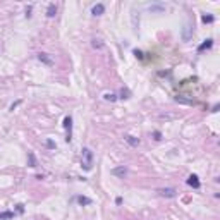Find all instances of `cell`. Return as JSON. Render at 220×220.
<instances>
[{
  "label": "cell",
  "instance_id": "cell-26",
  "mask_svg": "<svg viewBox=\"0 0 220 220\" xmlns=\"http://www.w3.org/2000/svg\"><path fill=\"white\" fill-rule=\"evenodd\" d=\"M17 105H19V102H15V103H12V105H10V110H14V108H15Z\"/></svg>",
  "mask_w": 220,
  "mask_h": 220
},
{
  "label": "cell",
  "instance_id": "cell-1",
  "mask_svg": "<svg viewBox=\"0 0 220 220\" xmlns=\"http://www.w3.org/2000/svg\"><path fill=\"white\" fill-rule=\"evenodd\" d=\"M83 160H81V167L84 170H91L93 169V151L89 148H83Z\"/></svg>",
  "mask_w": 220,
  "mask_h": 220
},
{
  "label": "cell",
  "instance_id": "cell-19",
  "mask_svg": "<svg viewBox=\"0 0 220 220\" xmlns=\"http://www.w3.org/2000/svg\"><path fill=\"white\" fill-rule=\"evenodd\" d=\"M129 95H131V93H129V89H124V88H122V89H120V96H119V98H129Z\"/></svg>",
  "mask_w": 220,
  "mask_h": 220
},
{
  "label": "cell",
  "instance_id": "cell-11",
  "mask_svg": "<svg viewBox=\"0 0 220 220\" xmlns=\"http://www.w3.org/2000/svg\"><path fill=\"white\" fill-rule=\"evenodd\" d=\"M55 14H57V5L55 3H50L46 7V17H55Z\"/></svg>",
  "mask_w": 220,
  "mask_h": 220
},
{
  "label": "cell",
  "instance_id": "cell-27",
  "mask_svg": "<svg viewBox=\"0 0 220 220\" xmlns=\"http://www.w3.org/2000/svg\"><path fill=\"white\" fill-rule=\"evenodd\" d=\"M115 203H117V205H120V203H122V198H120V196H119V198H115Z\"/></svg>",
  "mask_w": 220,
  "mask_h": 220
},
{
  "label": "cell",
  "instance_id": "cell-8",
  "mask_svg": "<svg viewBox=\"0 0 220 220\" xmlns=\"http://www.w3.org/2000/svg\"><path fill=\"white\" fill-rule=\"evenodd\" d=\"M105 12V5L103 3H96V5H93V9H91V14L93 15H102Z\"/></svg>",
  "mask_w": 220,
  "mask_h": 220
},
{
  "label": "cell",
  "instance_id": "cell-12",
  "mask_svg": "<svg viewBox=\"0 0 220 220\" xmlns=\"http://www.w3.org/2000/svg\"><path fill=\"white\" fill-rule=\"evenodd\" d=\"M124 139H126V143H129L131 146H138V145H139V139H138V138H134V136H131V134L124 136Z\"/></svg>",
  "mask_w": 220,
  "mask_h": 220
},
{
  "label": "cell",
  "instance_id": "cell-18",
  "mask_svg": "<svg viewBox=\"0 0 220 220\" xmlns=\"http://www.w3.org/2000/svg\"><path fill=\"white\" fill-rule=\"evenodd\" d=\"M91 46L93 48H103V41L102 40H93L91 41Z\"/></svg>",
  "mask_w": 220,
  "mask_h": 220
},
{
  "label": "cell",
  "instance_id": "cell-17",
  "mask_svg": "<svg viewBox=\"0 0 220 220\" xmlns=\"http://www.w3.org/2000/svg\"><path fill=\"white\" fill-rule=\"evenodd\" d=\"M103 100H105V102H115L117 96H115L114 93H105V95H103Z\"/></svg>",
  "mask_w": 220,
  "mask_h": 220
},
{
  "label": "cell",
  "instance_id": "cell-13",
  "mask_svg": "<svg viewBox=\"0 0 220 220\" xmlns=\"http://www.w3.org/2000/svg\"><path fill=\"white\" fill-rule=\"evenodd\" d=\"M28 160H29V167H36V165H38V163H36V157H34L33 151L28 153Z\"/></svg>",
  "mask_w": 220,
  "mask_h": 220
},
{
  "label": "cell",
  "instance_id": "cell-24",
  "mask_svg": "<svg viewBox=\"0 0 220 220\" xmlns=\"http://www.w3.org/2000/svg\"><path fill=\"white\" fill-rule=\"evenodd\" d=\"M133 53H134V55H136L138 59H143V52H139V50H134Z\"/></svg>",
  "mask_w": 220,
  "mask_h": 220
},
{
  "label": "cell",
  "instance_id": "cell-14",
  "mask_svg": "<svg viewBox=\"0 0 220 220\" xmlns=\"http://www.w3.org/2000/svg\"><path fill=\"white\" fill-rule=\"evenodd\" d=\"M14 219V212H2L0 213V220H12Z\"/></svg>",
  "mask_w": 220,
  "mask_h": 220
},
{
  "label": "cell",
  "instance_id": "cell-20",
  "mask_svg": "<svg viewBox=\"0 0 220 220\" xmlns=\"http://www.w3.org/2000/svg\"><path fill=\"white\" fill-rule=\"evenodd\" d=\"M176 102H181V103H188V105H193L191 100H186V98H181V96H176Z\"/></svg>",
  "mask_w": 220,
  "mask_h": 220
},
{
  "label": "cell",
  "instance_id": "cell-6",
  "mask_svg": "<svg viewBox=\"0 0 220 220\" xmlns=\"http://www.w3.org/2000/svg\"><path fill=\"white\" fill-rule=\"evenodd\" d=\"M38 60H40V62H43V64H46V65H53V60L48 57V53L40 52V53H38Z\"/></svg>",
  "mask_w": 220,
  "mask_h": 220
},
{
  "label": "cell",
  "instance_id": "cell-15",
  "mask_svg": "<svg viewBox=\"0 0 220 220\" xmlns=\"http://www.w3.org/2000/svg\"><path fill=\"white\" fill-rule=\"evenodd\" d=\"M201 21H203L205 24H212V22L215 21V17H213V15H210V14H208V15H207V14H203V15H201Z\"/></svg>",
  "mask_w": 220,
  "mask_h": 220
},
{
  "label": "cell",
  "instance_id": "cell-7",
  "mask_svg": "<svg viewBox=\"0 0 220 220\" xmlns=\"http://www.w3.org/2000/svg\"><path fill=\"white\" fill-rule=\"evenodd\" d=\"M188 184L191 186V188H194V189H200V181H198V176L196 174H193V176H189V179H188Z\"/></svg>",
  "mask_w": 220,
  "mask_h": 220
},
{
  "label": "cell",
  "instance_id": "cell-5",
  "mask_svg": "<svg viewBox=\"0 0 220 220\" xmlns=\"http://www.w3.org/2000/svg\"><path fill=\"white\" fill-rule=\"evenodd\" d=\"M112 176H115V177H126L127 176V167H124V165H120V167H115V169H112Z\"/></svg>",
  "mask_w": 220,
  "mask_h": 220
},
{
  "label": "cell",
  "instance_id": "cell-3",
  "mask_svg": "<svg viewBox=\"0 0 220 220\" xmlns=\"http://www.w3.org/2000/svg\"><path fill=\"white\" fill-rule=\"evenodd\" d=\"M158 194L163 196V198H176L177 196V191L174 188H163V189H158Z\"/></svg>",
  "mask_w": 220,
  "mask_h": 220
},
{
  "label": "cell",
  "instance_id": "cell-21",
  "mask_svg": "<svg viewBox=\"0 0 220 220\" xmlns=\"http://www.w3.org/2000/svg\"><path fill=\"white\" fill-rule=\"evenodd\" d=\"M55 146H57V145H55V143H53L52 139H46V148H50V150H53Z\"/></svg>",
  "mask_w": 220,
  "mask_h": 220
},
{
  "label": "cell",
  "instance_id": "cell-2",
  "mask_svg": "<svg viewBox=\"0 0 220 220\" xmlns=\"http://www.w3.org/2000/svg\"><path fill=\"white\" fill-rule=\"evenodd\" d=\"M191 36H193V24H191V21H188L182 28V41H189Z\"/></svg>",
  "mask_w": 220,
  "mask_h": 220
},
{
  "label": "cell",
  "instance_id": "cell-22",
  "mask_svg": "<svg viewBox=\"0 0 220 220\" xmlns=\"http://www.w3.org/2000/svg\"><path fill=\"white\" fill-rule=\"evenodd\" d=\"M153 138H155L157 141H160V139H162V133H160V131H155V133H153Z\"/></svg>",
  "mask_w": 220,
  "mask_h": 220
},
{
  "label": "cell",
  "instance_id": "cell-9",
  "mask_svg": "<svg viewBox=\"0 0 220 220\" xmlns=\"http://www.w3.org/2000/svg\"><path fill=\"white\" fill-rule=\"evenodd\" d=\"M148 10H151V12H163L165 10V5L163 3H150L148 5Z\"/></svg>",
  "mask_w": 220,
  "mask_h": 220
},
{
  "label": "cell",
  "instance_id": "cell-25",
  "mask_svg": "<svg viewBox=\"0 0 220 220\" xmlns=\"http://www.w3.org/2000/svg\"><path fill=\"white\" fill-rule=\"evenodd\" d=\"M26 15H28V17L31 15V5H29V7H26Z\"/></svg>",
  "mask_w": 220,
  "mask_h": 220
},
{
  "label": "cell",
  "instance_id": "cell-4",
  "mask_svg": "<svg viewBox=\"0 0 220 220\" xmlns=\"http://www.w3.org/2000/svg\"><path fill=\"white\" fill-rule=\"evenodd\" d=\"M64 127H65V131H67L65 141L69 143V141H71V129H72V117H71V115H67V117L64 119Z\"/></svg>",
  "mask_w": 220,
  "mask_h": 220
},
{
  "label": "cell",
  "instance_id": "cell-23",
  "mask_svg": "<svg viewBox=\"0 0 220 220\" xmlns=\"http://www.w3.org/2000/svg\"><path fill=\"white\" fill-rule=\"evenodd\" d=\"M15 212H17V213H22V212H24V205H21V203L15 205Z\"/></svg>",
  "mask_w": 220,
  "mask_h": 220
},
{
  "label": "cell",
  "instance_id": "cell-10",
  "mask_svg": "<svg viewBox=\"0 0 220 220\" xmlns=\"http://www.w3.org/2000/svg\"><path fill=\"white\" fill-rule=\"evenodd\" d=\"M213 46V40L212 38H208V40H205L200 46H198V52H203V50H208V48H212Z\"/></svg>",
  "mask_w": 220,
  "mask_h": 220
},
{
  "label": "cell",
  "instance_id": "cell-16",
  "mask_svg": "<svg viewBox=\"0 0 220 220\" xmlns=\"http://www.w3.org/2000/svg\"><path fill=\"white\" fill-rule=\"evenodd\" d=\"M77 201L81 205H91V198H88V196H77Z\"/></svg>",
  "mask_w": 220,
  "mask_h": 220
}]
</instances>
